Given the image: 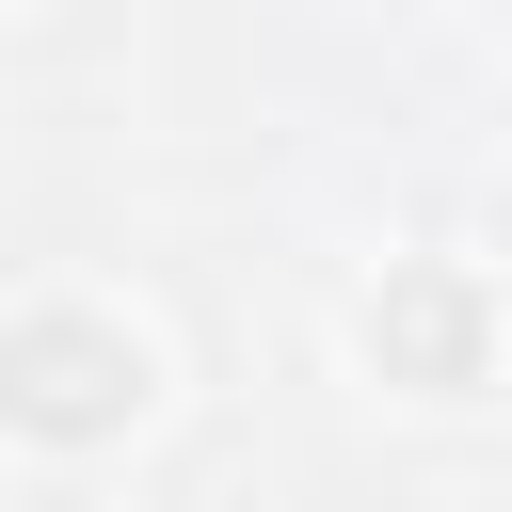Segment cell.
Wrapping results in <instances>:
<instances>
[{
    "label": "cell",
    "instance_id": "obj_1",
    "mask_svg": "<svg viewBox=\"0 0 512 512\" xmlns=\"http://www.w3.org/2000/svg\"><path fill=\"white\" fill-rule=\"evenodd\" d=\"M144 400H160V352H144L112 304H32V320L0 336V416H16L32 448H112Z\"/></svg>",
    "mask_w": 512,
    "mask_h": 512
},
{
    "label": "cell",
    "instance_id": "obj_2",
    "mask_svg": "<svg viewBox=\"0 0 512 512\" xmlns=\"http://www.w3.org/2000/svg\"><path fill=\"white\" fill-rule=\"evenodd\" d=\"M352 352L400 384V400H480L496 368V288L464 256H384V288L352 304Z\"/></svg>",
    "mask_w": 512,
    "mask_h": 512
}]
</instances>
